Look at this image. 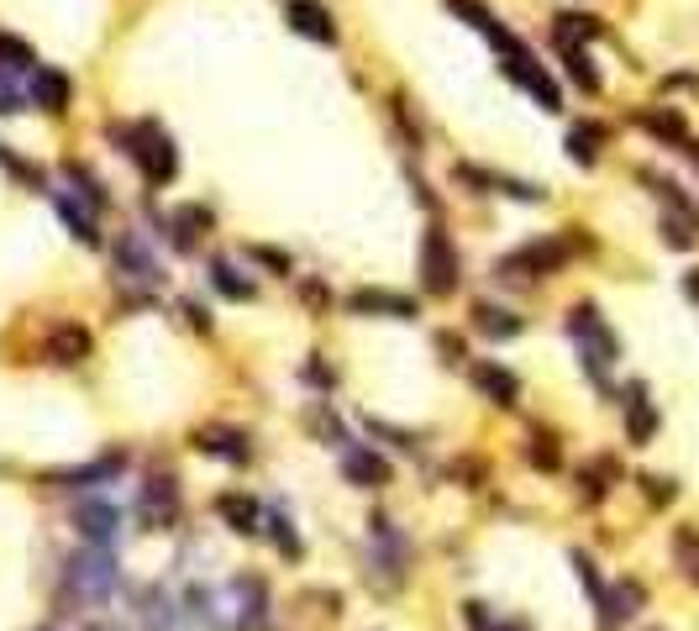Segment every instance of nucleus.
I'll use <instances>...</instances> for the list:
<instances>
[{"instance_id": "nucleus-10", "label": "nucleus", "mask_w": 699, "mask_h": 631, "mask_svg": "<svg viewBox=\"0 0 699 631\" xmlns=\"http://www.w3.org/2000/svg\"><path fill=\"white\" fill-rule=\"evenodd\" d=\"M342 474L353 479L358 489H379V485H389V463L374 453V447H353L347 458H342Z\"/></svg>"}, {"instance_id": "nucleus-18", "label": "nucleus", "mask_w": 699, "mask_h": 631, "mask_svg": "<svg viewBox=\"0 0 699 631\" xmlns=\"http://www.w3.org/2000/svg\"><path fill=\"white\" fill-rule=\"evenodd\" d=\"M663 243L695 247L699 243V211H668V217H663Z\"/></svg>"}, {"instance_id": "nucleus-6", "label": "nucleus", "mask_w": 699, "mask_h": 631, "mask_svg": "<svg viewBox=\"0 0 699 631\" xmlns=\"http://www.w3.org/2000/svg\"><path fill=\"white\" fill-rule=\"evenodd\" d=\"M116 274L126 279V285H143V290L164 285V268H158V258H153V247L143 243V232H121V243H116Z\"/></svg>"}, {"instance_id": "nucleus-26", "label": "nucleus", "mask_w": 699, "mask_h": 631, "mask_svg": "<svg viewBox=\"0 0 699 631\" xmlns=\"http://www.w3.org/2000/svg\"><path fill=\"white\" fill-rule=\"evenodd\" d=\"M642 126L657 132V137H668V143H684V117L678 111H642Z\"/></svg>"}, {"instance_id": "nucleus-31", "label": "nucleus", "mask_w": 699, "mask_h": 631, "mask_svg": "<svg viewBox=\"0 0 699 631\" xmlns=\"http://www.w3.org/2000/svg\"><path fill=\"white\" fill-rule=\"evenodd\" d=\"M447 5H453L458 16H468V26H479V32H489V26H495V16L484 11L479 0H447Z\"/></svg>"}, {"instance_id": "nucleus-34", "label": "nucleus", "mask_w": 699, "mask_h": 631, "mask_svg": "<svg viewBox=\"0 0 699 631\" xmlns=\"http://www.w3.org/2000/svg\"><path fill=\"white\" fill-rule=\"evenodd\" d=\"M684 295H689V300H699V268H689V274H684Z\"/></svg>"}, {"instance_id": "nucleus-9", "label": "nucleus", "mask_w": 699, "mask_h": 631, "mask_svg": "<svg viewBox=\"0 0 699 631\" xmlns=\"http://www.w3.org/2000/svg\"><path fill=\"white\" fill-rule=\"evenodd\" d=\"M74 584H79L90 600H100V595H111L116 568H111V558H106V553H79V558H74Z\"/></svg>"}, {"instance_id": "nucleus-5", "label": "nucleus", "mask_w": 699, "mask_h": 631, "mask_svg": "<svg viewBox=\"0 0 699 631\" xmlns=\"http://www.w3.org/2000/svg\"><path fill=\"white\" fill-rule=\"evenodd\" d=\"M421 285H426V295L458 290V253L442 226H426V237H421Z\"/></svg>"}, {"instance_id": "nucleus-27", "label": "nucleus", "mask_w": 699, "mask_h": 631, "mask_svg": "<svg viewBox=\"0 0 699 631\" xmlns=\"http://www.w3.org/2000/svg\"><path fill=\"white\" fill-rule=\"evenodd\" d=\"M563 58H568V79H574L579 90H589V96H595V90H600V74H595V64H589V53L574 48V53H563Z\"/></svg>"}, {"instance_id": "nucleus-30", "label": "nucleus", "mask_w": 699, "mask_h": 631, "mask_svg": "<svg viewBox=\"0 0 699 631\" xmlns=\"http://www.w3.org/2000/svg\"><path fill=\"white\" fill-rule=\"evenodd\" d=\"M678 558H684V568H689L695 584H699V532H695V527H684V532H678Z\"/></svg>"}, {"instance_id": "nucleus-11", "label": "nucleus", "mask_w": 699, "mask_h": 631, "mask_svg": "<svg viewBox=\"0 0 699 631\" xmlns=\"http://www.w3.org/2000/svg\"><path fill=\"white\" fill-rule=\"evenodd\" d=\"M69 96H74V85H69V74L64 69H32V100L43 106V111H64L69 106Z\"/></svg>"}, {"instance_id": "nucleus-14", "label": "nucleus", "mask_w": 699, "mask_h": 631, "mask_svg": "<svg viewBox=\"0 0 699 631\" xmlns=\"http://www.w3.org/2000/svg\"><path fill=\"white\" fill-rule=\"evenodd\" d=\"M85 353H90V332H85V326H74V321L53 326V337H48V358H53V364H79Z\"/></svg>"}, {"instance_id": "nucleus-2", "label": "nucleus", "mask_w": 699, "mask_h": 631, "mask_svg": "<svg viewBox=\"0 0 699 631\" xmlns=\"http://www.w3.org/2000/svg\"><path fill=\"white\" fill-rule=\"evenodd\" d=\"M126 153L137 158V169H143V179L158 190V185H169L174 174H179V153H174V137L164 132L158 122H143L126 132Z\"/></svg>"}, {"instance_id": "nucleus-7", "label": "nucleus", "mask_w": 699, "mask_h": 631, "mask_svg": "<svg viewBox=\"0 0 699 631\" xmlns=\"http://www.w3.org/2000/svg\"><path fill=\"white\" fill-rule=\"evenodd\" d=\"M285 22H290V32L311 37V43H337V22H332V11L321 0H290Z\"/></svg>"}, {"instance_id": "nucleus-3", "label": "nucleus", "mask_w": 699, "mask_h": 631, "mask_svg": "<svg viewBox=\"0 0 699 631\" xmlns=\"http://www.w3.org/2000/svg\"><path fill=\"white\" fill-rule=\"evenodd\" d=\"M568 332L579 337L584 358H589V374L604 379V368L615 364V332L600 321V311H595V306H574V311H568Z\"/></svg>"}, {"instance_id": "nucleus-23", "label": "nucleus", "mask_w": 699, "mask_h": 631, "mask_svg": "<svg viewBox=\"0 0 699 631\" xmlns=\"http://www.w3.org/2000/svg\"><path fill=\"white\" fill-rule=\"evenodd\" d=\"M474 321H479L484 337H515V332H521V321H515L510 311H495V306H479V311H474Z\"/></svg>"}, {"instance_id": "nucleus-35", "label": "nucleus", "mask_w": 699, "mask_h": 631, "mask_svg": "<svg viewBox=\"0 0 699 631\" xmlns=\"http://www.w3.org/2000/svg\"><path fill=\"white\" fill-rule=\"evenodd\" d=\"M689 153H695V164H699V143H695V147H689Z\"/></svg>"}, {"instance_id": "nucleus-24", "label": "nucleus", "mask_w": 699, "mask_h": 631, "mask_svg": "<svg viewBox=\"0 0 699 631\" xmlns=\"http://www.w3.org/2000/svg\"><path fill=\"white\" fill-rule=\"evenodd\" d=\"M174 510H179V489H174V479H153V489H147V521H169Z\"/></svg>"}, {"instance_id": "nucleus-13", "label": "nucleus", "mask_w": 699, "mask_h": 631, "mask_svg": "<svg viewBox=\"0 0 699 631\" xmlns=\"http://www.w3.org/2000/svg\"><path fill=\"white\" fill-rule=\"evenodd\" d=\"M195 447H200V453H217V458H226V463L247 458V438L232 432V427H206V432H195Z\"/></svg>"}, {"instance_id": "nucleus-15", "label": "nucleus", "mask_w": 699, "mask_h": 631, "mask_svg": "<svg viewBox=\"0 0 699 631\" xmlns=\"http://www.w3.org/2000/svg\"><path fill=\"white\" fill-rule=\"evenodd\" d=\"M474 385L495 400V406H515V395H521V385H515V374L500 364H479L474 368Z\"/></svg>"}, {"instance_id": "nucleus-21", "label": "nucleus", "mask_w": 699, "mask_h": 631, "mask_svg": "<svg viewBox=\"0 0 699 631\" xmlns=\"http://www.w3.org/2000/svg\"><path fill=\"white\" fill-rule=\"evenodd\" d=\"M211 285H217L226 300H253V279H242V274L226 264V258H217V264H211Z\"/></svg>"}, {"instance_id": "nucleus-33", "label": "nucleus", "mask_w": 699, "mask_h": 631, "mask_svg": "<svg viewBox=\"0 0 699 631\" xmlns=\"http://www.w3.org/2000/svg\"><path fill=\"white\" fill-rule=\"evenodd\" d=\"M531 463H542V468H557V447H531Z\"/></svg>"}, {"instance_id": "nucleus-16", "label": "nucleus", "mask_w": 699, "mask_h": 631, "mask_svg": "<svg viewBox=\"0 0 699 631\" xmlns=\"http://www.w3.org/2000/svg\"><path fill=\"white\" fill-rule=\"evenodd\" d=\"M553 37L563 53H574V48H584L589 37H600V22H595V16H579V11H563L553 22Z\"/></svg>"}, {"instance_id": "nucleus-17", "label": "nucleus", "mask_w": 699, "mask_h": 631, "mask_svg": "<svg viewBox=\"0 0 699 631\" xmlns=\"http://www.w3.org/2000/svg\"><path fill=\"white\" fill-rule=\"evenodd\" d=\"M626 411H631V442H647L652 432H657V411L647 406V385H631L626 389Z\"/></svg>"}, {"instance_id": "nucleus-25", "label": "nucleus", "mask_w": 699, "mask_h": 631, "mask_svg": "<svg viewBox=\"0 0 699 631\" xmlns=\"http://www.w3.org/2000/svg\"><path fill=\"white\" fill-rule=\"evenodd\" d=\"M221 516L232 521V532H258V527H253V521H258V506L242 500V495H221Z\"/></svg>"}, {"instance_id": "nucleus-12", "label": "nucleus", "mask_w": 699, "mask_h": 631, "mask_svg": "<svg viewBox=\"0 0 699 631\" xmlns=\"http://www.w3.org/2000/svg\"><path fill=\"white\" fill-rule=\"evenodd\" d=\"M74 527H79V532L90 536V542H96V547H106V542H111V536H116V527H121V516L111 506H100V500H85V506L74 510Z\"/></svg>"}, {"instance_id": "nucleus-28", "label": "nucleus", "mask_w": 699, "mask_h": 631, "mask_svg": "<svg viewBox=\"0 0 699 631\" xmlns=\"http://www.w3.org/2000/svg\"><path fill=\"white\" fill-rule=\"evenodd\" d=\"M0 64H5V69H37L32 48H26L22 37H11V32H0Z\"/></svg>"}, {"instance_id": "nucleus-19", "label": "nucleus", "mask_w": 699, "mask_h": 631, "mask_svg": "<svg viewBox=\"0 0 699 631\" xmlns=\"http://www.w3.org/2000/svg\"><path fill=\"white\" fill-rule=\"evenodd\" d=\"M600 143H604V126H595V122H589V126H574V132H568V158L589 169V164L600 158Z\"/></svg>"}, {"instance_id": "nucleus-4", "label": "nucleus", "mask_w": 699, "mask_h": 631, "mask_svg": "<svg viewBox=\"0 0 699 631\" xmlns=\"http://www.w3.org/2000/svg\"><path fill=\"white\" fill-rule=\"evenodd\" d=\"M568 253H574V247L563 243V237H536V243L506 253V258L495 264V274H506V279H536V274H553V268L568 264Z\"/></svg>"}, {"instance_id": "nucleus-22", "label": "nucleus", "mask_w": 699, "mask_h": 631, "mask_svg": "<svg viewBox=\"0 0 699 631\" xmlns=\"http://www.w3.org/2000/svg\"><path fill=\"white\" fill-rule=\"evenodd\" d=\"M211 226V211H200V206H185V211H174V243L179 247H195V232H206Z\"/></svg>"}, {"instance_id": "nucleus-1", "label": "nucleus", "mask_w": 699, "mask_h": 631, "mask_svg": "<svg viewBox=\"0 0 699 631\" xmlns=\"http://www.w3.org/2000/svg\"><path fill=\"white\" fill-rule=\"evenodd\" d=\"M489 43H495V48H500V58H506V74L521 85V90H526L531 100H536V106H542V111H557V106H563V96H557V79L542 69V64H536V53H531L521 37H510L506 26H489Z\"/></svg>"}, {"instance_id": "nucleus-32", "label": "nucleus", "mask_w": 699, "mask_h": 631, "mask_svg": "<svg viewBox=\"0 0 699 631\" xmlns=\"http://www.w3.org/2000/svg\"><path fill=\"white\" fill-rule=\"evenodd\" d=\"M253 258L268 264V268H279V274H290V258H285V253H274V247H253Z\"/></svg>"}, {"instance_id": "nucleus-8", "label": "nucleus", "mask_w": 699, "mask_h": 631, "mask_svg": "<svg viewBox=\"0 0 699 631\" xmlns=\"http://www.w3.org/2000/svg\"><path fill=\"white\" fill-rule=\"evenodd\" d=\"M347 311L410 321V316H415V300H410V295H389V290H353V295H347Z\"/></svg>"}, {"instance_id": "nucleus-20", "label": "nucleus", "mask_w": 699, "mask_h": 631, "mask_svg": "<svg viewBox=\"0 0 699 631\" xmlns=\"http://www.w3.org/2000/svg\"><path fill=\"white\" fill-rule=\"evenodd\" d=\"M58 217L69 221V232L79 237V243H90V247L100 243V232H96V211H79V206H74L69 195H58Z\"/></svg>"}, {"instance_id": "nucleus-29", "label": "nucleus", "mask_w": 699, "mask_h": 631, "mask_svg": "<svg viewBox=\"0 0 699 631\" xmlns=\"http://www.w3.org/2000/svg\"><path fill=\"white\" fill-rule=\"evenodd\" d=\"M22 85H16V69H5V64H0V117H16V111H22Z\"/></svg>"}]
</instances>
